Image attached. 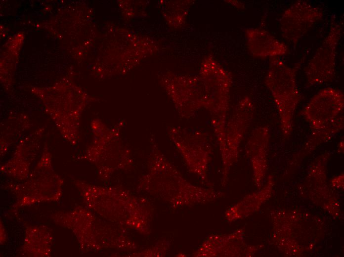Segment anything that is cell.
<instances>
[{"mask_svg": "<svg viewBox=\"0 0 344 257\" xmlns=\"http://www.w3.org/2000/svg\"><path fill=\"white\" fill-rule=\"evenodd\" d=\"M344 107V95L342 91L326 87L311 98L301 112V115L311 129H318L334 121Z\"/></svg>", "mask_w": 344, "mask_h": 257, "instance_id": "10", "label": "cell"}, {"mask_svg": "<svg viewBox=\"0 0 344 257\" xmlns=\"http://www.w3.org/2000/svg\"><path fill=\"white\" fill-rule=\"evenodd\" d=\"M245 34L248 49L255 57H278L288 53V47L284 43L264 29L248 28Z\"/></svg>", "mask_w": 344, "mask_h": 257, "instance_id": "15", "label": "cell"}, {"mask_svg": "<svg viewBox=\"0 0 344 257\" xmlns=\"http://www.w3.org/2000/svg\"><path fill=\"white\" fill-rule=\"evenodd\" d=\"M228 1L234 6L239 9H243L244 8V4L240 1L236 0H228Z\"/></svg>", "mask_w": 344, "mask_h": 257, "instance_id": "19", "label": "cell"}, {"mask_svg": "<svg viewBox=\"0 0 344 257\" xmlns=\"http://www.w3.org/2000/svg\"><path fill=\"white\" fill-rule=\"evenodd\" d=\"M266 187L260 192L250 195L237 204L228 209L225 217L229 222L246 216L258 210L265 198Z\"/></svg>", "mask_w": 344, "mask_h": 257, "instance_id": "18", "label": "cell"}, {"mask_svg": "<svg viewBox=\"0 0 344 257\" xmlns=\"http://www.w3.org/2000/svg\"><path fill=\"white\" fill-rule=\"evenodd\" d=\"M160 82L181 118L191 119L199 110L205 108L204 89L199 76L168 73L160 77Z\"/></svg>", "mask_w": 344, "mask_h": 257, "instance_id": "7", "label": "cell"}, {"mask_svg": "<svg viewBox=\"0 0 344 257\" xmlns=\"http://www.w3.org/2000/svg\"><path fill=\"white\" fill-rule=\"evenodd\" d=\"M344 126V116L339 115L327 126L320 128L311 129L312 131L303 148L294 160L299 161L319 145L331 139L343 129Z\"/></svg>", "mask_w": 344, "mask_h": 257, "instance_id": "16", "label": "cell"}, {"mask_svg": "<svg viewBox=\"0 0 344 257\" xmlns=\"http://www.w3.org/2000/svg\"><path fill=\"white\" fill-rule=\"evenodd\" d=\"M270 136L268 126L258 127L252 131L246 145V153L251 163L254 181L259 187L267 169V152Z\"/></svg>", "mask_w": 344, "mask_h": 257, "instance_id": "13", "label": "cell"}, {"mask_svg": "<svg viewBox=\"0 0 344 257\" xmlns=\"http://www.w3.org/2000/svg\"><path fill=\"white\" fill-rule=\"evenodd\" d=\"M31 125L29 117L21 114L9 116L2 122L0 125L1 149L6 150L8 146L22 136Z\"/></svg>", "mask_w": 344, "mask_h": 257, "instance_id": "17", "label": "cell"}, {"mask_svg": "<svg viewBox=\"0 0 344 257\" xmlns=\"http://www.w3.org/2000/svg\"><path fill=\"white\" fill-rule=\"evenodd\" d=\"M147 173L140 184L174 207L191 206L214 202L223 193L213 188H203L188 181L159 149L154 138Z\"/></svg>", "mask_w": 344, "mask_h": 257, "instance_id": "1", "label": "cell"}, {"mask_svg": "<svg viewBox=\"0 0 344 257\" xmlns=\"http://www.w3.org/2000/svg\"><path fill=\"white\" fill-rule=\"evenodd\" d=\"M264 83L275 103L278 112L281 132L289 137L293 128L296 108L301 100L297 84V74L302 61L290 67L278 57L269 58Z\"/></svg>", "mask_w": 344, "mask_h": 257, "instance_id": "5", "label": "cell"}, {"mask_svg": "<svg viewBox=\"0 0 344 257\" xmlns=\"http://www.w3.org/2000/svg\"><path fill=\"white\" fill-rule=\"evenodd\" d=\"M242 239V230L231 234H213L208 236L193 256L197 257H225L249 255L250 250Z\"/></svg>", "mask_w": 344, "mask_h": 257, "instance_id": "12", "label": "cell"}, {"mask_svg": "<svg viewBox=\"0 0 344 257\" xmlns=\"http://www.w3.org/2000/svg\"><path fill=\"white\" fill-rule=\"evenodd\" d=\"M321 8L304 0H298L287 8L280 20L282 36L296 45L318 21L322 19Z\"/></svg>", "mask_w": 344, "mask_h": 257, "instance_id": "11", "label": "cell"}, {"mask_svg": "<svg viewBox=\"0 0 344 257\" xmlns=\"http://www.w3.org/2000/svg\"><path fill=\"white\" fill-rule=\"evenodd\" d=\"M198 76L204 87L205 109L210 113L212 126L221 153L224 145L232 76L211 55L203 60Z\"/></svg>", "mask_w": 344, "mask_h": 257, "instance_id": "3", "label": "cell"}, {"mask_svg": "<svg viewBox=\"0 0 344 257\" xmlns=\"http://www.w3.org/2000/svg\"><path fill=\"white\" fill-rule=\"evenodd\" d=\"M33 90L42 99L47 113L61 135L71 145H76L80 137V120L87 101V94L68 82Z\"/></svg>", "mask_w": 344, "mask_h": 257, "instance_id": "2", "label": "cell"}, {"mask_svg": "<svg viewBox=\"0 0 344 257\" xmlns=\"http://www.w3.org/2000/svg\"><path fill=\"white\" fill-rule=\"evenodd\" d=\"M343 27L342 21H337L334 15L332 17L328 35L304 68L308 86L321 85L334 80L337 51Z\"/></svg>", "mask_w": 344, "mask_h": 257, "instance_id": "9", "label": "cell"}, {"mask_svg": "<svg viewBox=\"0 0 344 257\" xmlns=\"http://www.w3.org/2000/svg\"><path fill=\"white\" fill-rule=\"evenodd\" d=\"M254 113L255 106L252 99L245 96L236 104L232 114L227 121L224 148L220 153L223 187L226 185L231 167L238 160L240 144L250 126Z\"/></svg>", "mask_w": 344, "mask_h": 257, "instance_id": "8", "label": "cell"}, {"mask_svg": "<svg viewBox=\"0 0 344 257\" xmlns=\"http://www.w3.org/2000/svg\"><path fill=\"white\" fill-rule=\"evenodd\" d=\"M167 134L182 156L189 171L197 176L209 188H213L208 175L212 160V137L207 132L170 126Z\"/></svg>", "mask_w": 344, "mask_h": 257, "instance_id": "6", "label": "cell"}, {"mask_svg": "<svg viewBox=\"0 0 344 257\" xmlns=\"http://www.w3.org/2000/svg\"><path fill=\"white\" fill-rule=\"evenodd\" d=\"M44 130L43 127H40L20 139L14 157L2 167L5 173L16 177L26 176L32 158L38 149Z\"/></svg>", "mask_w": 344, "mask_h": 257, "instance_id": "14", "label": "cell"}, {"mask_svg": "<svg viewBox=\"0 0 344 257\" xmlns=\"http://www.w3.org/2000/svg\"><path fill=\"white\" fill-rule=\"evenodd\" d=\"M125 123L120 121L109 127L99 119L91 122L93 140L83 158L96 165L102 177H108L115 171L131 165L129 151L122 137Z\"/></svg>", "mask_w": 344, "mask_h": 257, "instance_id": "4", "label": "cell"}]
</instances>
